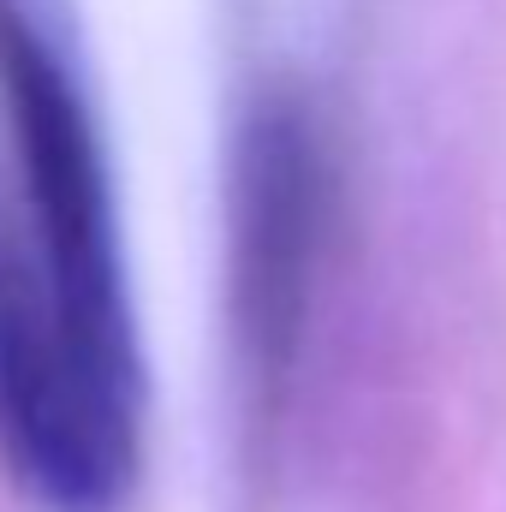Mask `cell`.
Wrapping results in <instances>:
<instances>
[{
    "instance_id": "1",
    "label": "cell",
    "mask_w": 506,
    "mask_h": 512,
    "mask_svg": "<svg viewBox=\"0 0 506 512\" xmlns=\"http://www.w3.org/2000/svg\"><path fill=\"white\" fill-rule=\"evenodd\" d=\"M0 120L24 185V227L78 346L143 393L114 173L66 0H0Z\"/></svg>"
},
{
    "instance_id": "2",
    "label": "cell",
    "mask_w": 506,
    "mask_h": 512,
    "mask_svg": "<svg viewBox=\"0 0 506 512\" xmlns=\"http://www.w3.org/2000/svg\"><path fill=\"white\" fill-rule=\"evenodd\" d=\"M143 453V393L72 334L24 215L0 197V459L48 512H120Z\"/></svg>"
},
{
    "instance_id": "3",
    "label": "cell",
    "mask_w": 506,
    "mask_h": 512,
    "mask_svg": "<svg viewBox=\"0 0 506 512\" xmlns=\"http://www.w3.org/2000/svg\"><path fill=\"white\" fill-rule=\"evenodd\" d=\"M322 221V137L292 96H262L233 143L227 197V340L251 423H274L298 370Z\"/></svg>"
}]
</instances>
